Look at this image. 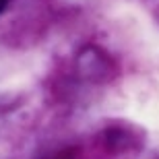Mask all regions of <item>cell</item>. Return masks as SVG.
<instances>
[{"instance_id": "6da1fadb", "label": "cell", "mask_w": 159, "mask_h": 159, "mask_svg": "<svg viewBox=\"0 0 159 159\" xmlns=\"http://www.w3.org/2000/svg\"><path fill=\"white\" fill-rule=\"evenodd\" d=\"M6 6H8V0H0V15L6 11Z\"/></svg>"}]
</instances>
